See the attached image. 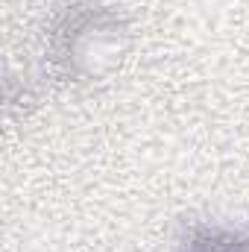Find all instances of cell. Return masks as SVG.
Wrapping results in <instances>:
<instances>
[{
  "instance_id": "2",
  "label": "cell",
  "mask_w": 249,
  "mask_h": 252,
  "mask_svg": "<svg viewBox=\"0 0 249 252\" xmlns=\"http://www.w3.org/2000/svg\"><path fill=\"white\" fill-rule=\"evenodd\" d=\"M185 252H249V235L232 229H202L187 241Z\"/></svg>"
},
{
  "instance_id": "1",
  "label": "cell",
  "mask_w": 249,
  "mask_h": 252,
  "mask_svg": "<svg viewBox=\"0 0 249 252\" xmlns=\"http://www.w3.org/2000/svg\"><path fill=\"white\" fill-rule=\"evenodd\" d=\"M121 21L109 9H79L59 30V62L76 76H94L112 62L121 41Z\"/></svg>"
}]
</instances>
